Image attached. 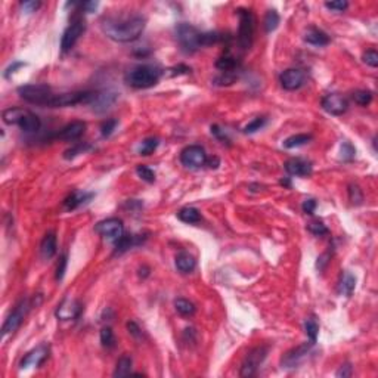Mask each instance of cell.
Instances as JSON below:
<instances>
[{
	"label": "cell",
	"instance_id": "d590c367",
	"mask_svg": "<svg viewBox=\"0 0 378 378\" xmlns=\"http://www.w3.org/2000/svg\"><path fill=\"white\" fill-rule=\"evenodd\" d=\"M101 343L107 349H113L116 346V337H114V332L110 326H104L101 329Z\"/></svg>",
	"mask_w": 378,
	"mask_h": 378
},
{
	"label": "cell",
	"instance_id": "f907efd6",
	"mask_svg": "<svg viewBox=\"0 0 378 378\" xmlns=\"http://www.w3.org/2000/svg\"><path fill=\"white\" fill-rule=\"evenodd\" d=\"M40 1H34V0H27V1H22L21 3V9L24 13H33L36 12L39 7H40Z\"/></svg>",
	"mask_w": 378,
	"mask_h": 378
},
{
	"label": "cell",
	"instance_id": "4dcf8cb0",
	"mask_svg": "<svg viewBox=\"0 0 378 378\" xmlns=\"http://www.w3.org/2000/svg\"><path fill=\"white\" fill-rule=\"evenodd\" d=\"M216 66L222 71V72H234L238 66V61L234 58V57H229V55H225L222 58L217 60L216 63Z\"/></svg>",
	"mask_w": 378,
	"mask_h": 378
},
{
	"label": "cell",
	"instance_id": "11a10c76",
	"mask_svg": "<svg viewBox=\"0 0 378 378\" xmlns=\"http://www.w3.org/2000/svg\"><path fill=\"white\" fill-rule=\"evenodd\" d=\"M127 329H128V334L130 335H133L134 338H140L142 337V331H140V328H139V325L136 323V322H128L127 323Z\"/></svg>",
	"mask_w": 378,
	"mask_h": 378
},
{
	"label": "cell",
	"instance_id": "1f68e13d",
	"mask_svg": "<svg viewBox=\"0 0 378 378\" xmlns=\"http://www.w3.org/2000/svg\"><path fill=\"white\" fill-rule=\"evenodd\" d=\"M279 25V15L275 9L267 10L266 16H264V30L266 33H272L278 28Z\"/></svg>",
	"mask_w": 378,
	"mask_h": 378
},
{
	"label": "cell",
	"instance_id": "603a6c76",
	"mask_svg": "<svg viewBox=\"0 0 378 378\" xmlns=\"http://www.w3.org/2000/svg\"><path fill=\"white\" fill-rule=\"evenodd\" d=\"M176 267L179 272L182 273H190L195 267H196V260L192 254H189L188 252H181L176 255Z\"/></svg>",
	"mask_w": 378,
	"mask_h": 378
},
{
	"label": "cell",
	"instance_id": "f5cc1de1",
	"mask_svg": "<svg viewBox=\"0 0 378 378\" xmlns=\"http://www.w3.org/2000/svg\"><path fill=\"white\" fill-rule=\"evenodd\" d=\"M329 260H331V254H329V252H323L322 255H319V257H317V261H316L317 270H319V272H323V270L326 269Z\"/></svg>",
	"mask_w": 378,
	"mask_h": 378
},
{
	"label": "cell",
	"instance_id": "7c38bea8",
	"mask_svg": "<svg viewBox=\"0 0 378 378\" xmlns=\"http://www.w3.org/2000/svg\"><path fill=\"white\" fill-rule=\"evenodd\" d=\"M84 28H86V25H84V21L81 18H77V19H74L69 24V27L63 31V39H61V49H63V52H68L77 43V40L83 34Z\"/></svg>",
	"mask_w": 378,
	"mask_h": 378
},
{
	"label": "cell",
	"instance_id": "816d5d0a",
	"mask_svg": "<svg viewBox=\"0 0 378 378\" xmlns=\"http://www.w3.org/2000/svg\"><path fill=\"white\" fill-rule=\"evenodd\" d=\"M211 134H214V136H216L220 142H223V143H229V142H231V139L228 137L226 131L220 126H217V125L211 126Z\"/></svg>",
	"mask_w": 378,
	"mask_h": 378
},
{
	"label": "cell",
	"instance_id": "bcb514c9",
	"mask_svg": "<svg viewBox=\"0 0 378 378\" xmlns=\"http://www.w3.org/2000/svg\"><path fill=\"white\" fill-rule=\"evenodd\" d=\"M117 126H119V120H116V119L104 122L102 126H101V133H102V136H104V137H110V136L114 133V130L117 128Z\"/></svg>",
	"mask_w": 378,
	"mask_h": 378
},
{
	"label": "cell",
	"instance_id": "f1b7e54d",
	"mask_svg": "<svg viewBox=\"0 0 378 378\" xmlns=\"http://www.w3.org/2000/svg\"><path fill=\"white\" fill-rule=\"evenodd\" d=\"M312 140V136L311 134H305V133H300V134H294V136H290L284 140V148L287 149H293V148H299V146H303L306 143H309Z\"/></svg>",
	"mask_w": 378,
	"mask_h": 378
},
{
	"label": "cell",
	"instance_id": "680465c9",
	"mask_svg": "<svg viewBox=\"0 0 378 378\" xmlns=\"http://www.w3.org/2000/svg\"><path fill=\"white\" fill-rule=\"evenodd\" d=\"M170 71H173V72H172L173 75H176V74H187V72H189V71H190V68H189V66H187V65H179V66H175V68H172Z\"/></svg>",
	"mask_w": 378,
	"mask_h": 378
},
{
	"label": "cell",
	"instance_id": "7402d4cb",
	"mask_svg": "<svg viewBox=\"0 0 378 378\" xmlns=\"http://www.w3.org/2000/svg\"><path fill=\"white\" fill-rule=\"evenodd\" d=\"M57 249H58V244H57V235L54 232H49L45 235V238L42 240V244H40V254L45 260H49L52 258L55 254H57Z\"/></svg>",
	"mask_w": 378,
	"mask_h": 378
},
{
	"label": "cell",
	"instance_id": "9a60e30c",
	"mask_svg": "<svg viewBox=\"0 0 378 378\" xmlns=\"http://www.w3.org/2000/svg\"><path fill=\"white\" fill-rule=\"evenodd\" d=\"M320 105L331 116H343L347 111V107H349L347 99L343 98L338 93H329V95L323 96Z\"/></svg>",
	"mask_w": 378,
	"mask_h": 378
},
{
	"label": "cell",
	"instance_id": "52a82bcc",
	"mask_svg": "<svg viewBox=\"0 0 378 378\" xmlns=\"http://www.w3.org/2000/svg\"><path fill=\"white\" fill-rule=\"evenodd\" d=\"M30 309H31L30 300L22 299V300L13 308V311L9 314V316L6 317V320H4V323H3V326H1V335L4 337V335H7V334H10V332H15V331L21 326V323L24 322V319H25V316H27Z\"/></svg>",
	"mask_w": 378,
	"mask_h": 378
},
{
	"label": "cell",
	"instance_id": "83f0119b",
	"mask_svg": "<svg viewBox=\"0 0 378 378\" xmlns=\"http://www.w3.org/2000/svg\"><path fill=\"white\" fill-rule=\"evenodd\" d=\"M178 217L184 223L192 225V223H198L201 220V213L193 207H184L178 211Z\"/></svg>",
	"mask_w": 378,
	"mask_h": 378
},
{
	"label": "cell",
	"instance_id": "5b68a950",
	"mask_svg": "<svg viewBox=\"0 0 378 378\" xmlns=\"http://www.w3.org/2000/svg\"><path fill=\"white\" fill-rule=\"evenodd\" d=\"M240 16V30H238V42L244 51H249L252 45L254 30H255V18L250 9H238Z\"/></svg>",
	"mask_w": 378,
	"mask_h": 378
},
{
	"label": "cell",
	"instance_id": "f35d334b",
	"mask_svg": "<svg viewBox=\"0 0 378 378\" xmlns=\"http://www.w3.org/2000/svg\"><path fill=\"white\" fill-rule=\"evenodd\" d=\"M308 229L311 234H314L315 237H323V235H328L329 234V229L320 222V220H314L308 225Z\"/></svg>",
	"mask_w": 378,
	"mask_h": 378
},
{
	"label": "cell",
	"instance_id": "ee69618b",
	"mask_svg": "<svg viewBox=\"0 0 378 378\" xmlns=\"http://www.w3.org/2000/svg\"><path fill=\"white\" fill-rule=\"evenodd\" d=\"M264 126H266V119L264 117H257V119H254L252 122H250L247 126L244 127V131L252 134V133H255V131L261 130Z\"/></svg>",
	"mask_w": 378,
	"mask_h": 378
},
{
	"label": "cell",
	"instance_id": "74e56055",
	"mask_svg": "<svg viewBox=\"0 0 378 378\" xmlns=\"http://www.w3.org/2000/svg\"><path fill=\"white\" fill-rule=\"evenodd\" d=\"M305 331H306L309 340L312 343H316V337H317V332H319V325H317L315 317H309V319L305 320Z\"/></svg>",
	"mask_w": 378,
	"mask_h": 378
},
{
	"label": "cell",
	"instance_id": "8992f818",
	"mask_svg": "<svg viewBox=\"0 0 378 378\" xmlns=\"http://www.w3.org/2000/svg\"><path fill=\"white\" fill-rule=\"evenodd\" d=\"M176 37L182 49L188 54L196 52L201 46V33L190 24L182 22L176 27Z\"/></svg>",
	"mask_w": 378,
	"mask_h": 378
},
{
	"label": "cell",
	"instance_id": "6f0895ef",
	"mask_svg": "<svg viewBox=\"0 0 378 378\" xmlns=\"http://www.w3.org/2000/svg\"><path fill=\"white\" fill-rule=\"evenodd\" d=\"M24 65H25L24 63H13L12 65H9V66L6 68V71H4V77H6V78H9V75H10V74H13L16 68L24 66Z\"/></svg>",
	"mask_w": 378,
	"mask_h": 378
},
{
	"label": "cell",
	"instance_id": "d6986e66",
	"mask_svg": "<svg viewBox=\"0 0 378 378\" xmlns=\"http://www.w3.org/2000/svg\"><path fill=\"white\" fill-rule=\"evenodd\" d=\"M84 131H86V123L77 120V122H72V123L63 126L58 131L57 137L61 139V140H71L72 142V140H77Z\"/></svg>",
	"mask_w": 378,
	"mask_h": 378
},
{
	"label": "cell",
	"instance_id": "7dc6e473",
	"mask_svg": "<svg viewBox=\"0 0 378 378\" xmlns=\"http://www.w3.org/2000/svg\"><path fill=\"white\" fill-rule=\"evenodd\" d=\"M325 7L332 10V12H344L349 7V3L346 0H335V1H325Z\"/></svg>",
	"mask_w": 378,
	"mask_h": 378
},
{
	"label": "cell",
	"instance_id": "5bb4252c",
	"mask_svg": "<svg viewBox=\"0 0 378 378\" xmlns=\"http://www.w3.org/2000/svg\"><path fill=\"white\" fill-rule=\"evenodd\" d=\"M49 358V346L48 344H40L30 350L19 362V370H27L30 367H40L46 359Z\"/></svg>",
	"mask_w": 378,
	"mask_h": 378
},
{
	"label": "cell",
	"instance_id": "91938a15",
	"mask_svg": "<svg viewBox=\"0 0 378 378\" xmlns=\"http://www.w3.org/2000/svg\"><path fill=\"white\" fill-rule=\"evenodd\" d=\"M281 185H284V187H290V181H281Z\"/></svg>",
	"mask_w": 378,
	"mask_h": 378
},
{
	"label": "cell",
	"instance_id": "cb8c5ba5",
	"mask_svg": "<svg viewBox=\"0 0 378 378\" xmlns=\"http://www.w3.org/2000/svg\"><path fill=\"white\" fill-rule=\"evenodd\" d=\"M28 113V110H24V108H18V107H12V108H7L1 113V120L4 125H19L21 120L24 119V116Z\"/></svg>",
	"mask_w": 378,
	"mask_h": 378
},
{
	"label": "cell",
	"instance_id": "f6af8a7d",
	"mask_svg": "<svg viewBox=\"0 0 378 378\" xmlns=\"http://www.w3.org/2000/svg\"><path fill=\"white\" fill-rule=\"evenodd\" d=\"M355 154H356V151L352 143H349V142L341 143V160L343 161H352L355 158Z\"/></svg>",
	"mask_w": 378,
	"mask_h": 378
},
{
	"label": "cell",
	"instance_id": "ba28073f",
	"mask_svg": "<svg viewBox=\"0 0 378 378\" xmlns=\"http://www.w3.org/2000/svg\"><path fill=\"white\" fill-rule=\"evenodd\" d=\"M267 350H269V349H267L266 346H257V347L252 349V350L249 352V355L246 356L243 365H241L240 376H241V377H252V376L257 373L258 367H260V365L263 364V361L266 359Z\"/></svg>",
	"mask_w": 378,
	"mask_h": 378
},
{
	"label": "cell",
	"instance_id": "9f6ffc18",
	"mask_svg": "<svg viewBox=\"0 0 378 378\" xmlns=\"http://www.w3.org/2000/svg\"><path fill=\"white\" fill-rule=\"evenodd\" d=\"M338 378H347L352 376V367H350V364H344V365H341L340 367V370L337 371V374H335Z\"/></svg>",
	"mask_w": 378,
	"mask_h": 378
},
{
	"label": "cell",
	"instance_id": "db71d44e",
	"mask_svg": "<svg viewBox=\"0 0 378 378\" xmlns=\"http://www.w3.org/2000/svg\"><path fill=\"white\" fill-rule=\"evenodd\" d=\"M302 208H303V211H305L306 214H314L316 210V201L315 199H312V198L305 199L303 204H302Z\"/></svg>",
	"mask_w": 378,
	"mask_h": 378
},
{
	"label": "cell",
	"instance_id": "c3c4849f",
	"mask_svg": "<svg viewBox=\"0 0 378 378\" xmlns=\"http://www.w3.org/2000/svg\"><path fill=\"white\" fill-rule=\"evenodd\" d=\"M362 61L367 63V65H370V66H373V68H377L378 66V54L376 51H367L364 55H362Z\"/></svg>",
	"mask_w": 378,
	"mask_h": 378
},
{
	"label": "cell",
	"instance_id": "2e32d148",
	"mask_svg": "<svg viewBox=\"0 0 378 378\" xmlns=\"http://www.w3.org/2000/svg\"><path fill=\"white\" fill-rule=\"evenodd\" d=\"M81 311H83V306L78 300L63 299V302L60 303L55 315L61 320H72V319H77L80 316Z\"/></svg>",
	"mask_w": 378,
	"mask_h": 378
},
{
	"label": "cell",
	"instance_id": "e0dca14e",
	"mask_svg": "<svg viewBox=\"0 0 378 378\" xmlns=\"http://www.w3.org/2000/svg\"><path fill=\"white\" fill-rule=\"evenodd\" d=\"M285 170L291 176L308 178L312 175V164L302 158H291L285 163Z\"/></svg>",
	"mask_w": 378,
	"mask_h": 378
},
{
	"label": "cell",
	"instance_id": "ffe728a7",
	"mask_svg": "<svg viewBox=\"0 0 378 378\" xmlns=\"http://www.w3.org/2000/svg\"><path fill=\"white\" fill-rule=\"evenodd\" d=\"M93 198L92 192H81V190H74L72 193H69L65 199H63V208L66 211H72L75 208H78L80 205L86 204L87 201H90Z\"/></svg>",
	"mask_w": 378,
	"mask_h": 378
},
{
	"label": "cell",
	"instance_id": "277c9868",
	"mask_svg": "<svg viewBox=\"0 0 378 378\" xmlns=\"http://www.w3.org/2000/svg\"><path fill=\"white\" fill-rule=\"evenodd\" d=\"M96 92H66V93H55L52 99L49 101L48 107L51 108H65V107H74L78 104H92L95 99Z\"/></svg>",
	"mask_w": 378,
	"mask_h": 378
},
{
	"label": "cell",
	"instance_id": "ac0fdd59",
	"mask_svg": "<svg viewBox=\"0 0 378 378\" xmlns=\"http://www.w3.org/2000/svg\"><path fill=\"white\" fill-rule=\"evenodd\" d=\"M117 101V93L113 92V90H107V92H101V93H96L95 99L92 101V110L95 113H104L107 111L108 108H111Z\"/></svg>",
	"mask_w": 378,
	"mask_h": 378
},
{
	"label": "cell",
	"instance_id": "d4e9b609",
	"mask_svg": "<svg viewBox=\"0 0 378 378\" xmlns=\"http://www.w3.org/2000/svg\"><path fill=\"white\" fill-rule=\"evenodd\" d=\"M143 241L142 237H137V235H123L117 243H116V254H122V252H126L127 250L139 246L140 243Z\"/></svg>",
	"mask_w": 378,
	"mask_h": 378
},
{
	"label": "cell",
	"instance_id": "4fadbf2b",
	"mask_svg": "<svg viewBox=\"0 0 378 378\" xmlns=\"http://www.w3.org/2000/svg\"><path fill=\"white\" fill-rule=\"evenodd\" d=\"M306 81V72L300 68H288L279 75V83L285 90H297Z\"/></svg>",
	"mask_w": 378,
	"mask_h": 378
},
{
	"label": "cell",
	"instance_id": "7bdbcfd3",
	"mask_svg": "<svg viewBox=\"0 0 378 378\" xmlns=\"http://www.w3.org/2000/svg\"><path fill=\"white\" fill-rule=\"evenodd\" d=\"M349 199L352 201V204L355 205H359L362 204L364 201V195H362V190L358 185H350L349 187Z\"/></svg>",
	"mask_w": 378,
	"mask_h": 378
},
{
	"label": "cell",
	"instance_id": "3957f363",
	"mask_svg": "<svg viewBox=\"0 0 378 378\" xmlns=\"http://www.w3.org/2000/svg\"><path fill=\"white\" fill-rule=\"evenodd\" d=\"M18 93L28 104H36L43 107H48L49 101L55 95L48 84H25L18 87Z\"/></svg>",
	"mask_w": 378,
	"mask_h": 378
},
{
	"label": "cell",
	"instance_id": "681fc988",
	"mask_svg": "<svg viewBox=\"0 0 378 378\" xmlns=\"http://www.w3.org/2000/svg\"><path fill=\"white\" fill-rule=\"evenodd\" d=\"M66 264H68V257H66V254H63V255H61V258L58 261V266H57V275H55L57 281H63V275H65V270H66Z\"/></svg>",
	"mask_w": 378,
	"mask_h": 378
},
{
	"label": "cell",
	"instance_id": "8fae6325",
	"mask_svg": "<svg viewBox=\"0 0 378 378\" xmlns=\"http://www.w3.org/2000/svg\"><path fill=\"white\" fill-rule=\"evenodd\" d=\"M315 343L309 341V343H303L291 350H288L287 353H284V356L281 358V367L282 368H294L297 367L311 352V349L314 347Z\"/></svg>",
	"mask_w": 378,
	"mask_h": 378
},
{
	"label": "cell",
	"instance_id": "484cf974",
	"mask_svg": "<svg viewBox=\"0 0 378 378\" xmlns=\"http://www.w3.org/2000/svg\"><path fill=\"white\" fill-rule=\"evenodd\" d=\"M355 287H356V279L352 273L349 272H343L341 275V279H340V285H338V291L340 294L346 296V297H350L355 291Z\"/></svg>",
	"mask_w": 378,
	"mask_h": 378
},
{
	"label": "cell",
	"instance_id": "8d00e7d4",
	"mask_svg": "<svg viewBox=\"0 0 378 378\" xmlns=\"http://www.w3.org/2000/svg\"><path fill=\"white\" fill-rule=\"evenodd\" d=\"M352 98H353V101H355L358 105L367 107V105H370L371 101H373V93H371L370 90H356V92H353Z\"/></svg>",
	"mask_w": 378,
	"mask_h": 378
},
{
	"label": "cell",
	"instance_id": "e575fe53",
	"mask_svg": "<svg viewBox=\"0 0 378 378\" xmlns=\"http://www.w3.org/2000/svg\"><path fill=\"white\" fill-rule=\"evenodd\" d=\"M175 308H176V311L182 316H190L195 314V306H193V303H190L187 299H178V300L175 302Z\"/></svg>",
	"mask_w": 378,
	"mask_h": 378
},
{
	"label": "cell",
	"instance_id": "30bf717a",
	"mask_svg": "<svg viewBox=\"0 0 378 378\" xmlns=\"http://www.w3.org/2000/svg\"><path fill=\"white\" fill-rule=\"evenodd\" d=\"M181 163L188 169H201L207 164V154L199 145H189L181 152Z\"/></svg>",
	"mask_w": 378,
	"mask_h": 378
},
{
	"label": "cell",
	"instance_id": "f546056e",
	"mask_svg": "<svg viewBox=\"0 0 378 378\" xmlns=\"http://www.w3.org/2000/svg\"><path fill=\"white\" fill-rule=\"evenodd\" d=\"M131 365H133V361H131L130 356H122L117 361L114 377H126V376H130L131 374Z\"/></svg>",
	"mask_w": 378,
	"mask_h": 378
},
{
	"label": "cell",
	"instance_id": "d6a6232c",
	"mask_svg": "<svg viewBox=\"0 0 378 378\" xmlns=\"http://www.w3.org/2000/svg\"><path fill=\"white\" fill-rule=\"evenodd\" d=\"M160 145V140L157 137H148L145 140H142V143L139 145V154L140 155H151Z\"/></svg>",
	"mask_w": 378,
	"mask_h": 378
},
{
	"label": "cell",
	"instance_id": "b9f144b4",
	"mask_svg": "<svg viewBox=\"0 0 378 378\" xmlns=\"http://www.w3.org/2000/svg\"><path fill=\"white\" fill-rule=\"evenodd\" d=\"M235 80H237L235 71H234V72H222L220 75H217V77L214 78V84H217V86H229V84H232Z\"/></svg>",
	"mask_w": 378,
	"mask_h": 378
},
{
	"label": "cell",
	"instance_id": "44dd1931",
	"mask_svg": "<svg viewBox=\"0 0 378 378\" xmlns=\"http://www.w3.org/2000/svg\"><path fill=\"white\" fill-rule=\"evenodd\" d=\"M303 40H305L306 43L312 45V46H319V48H322V46H326V45L329 43V36H328L326 33H323L322 30L312 27V28H309V30L305 33Z\"/></svg>",
	"mask_w": 378,
	"mask_h": 378
},
{
	"label": "cell",
	"instance_id": "836d02e7",
	"mask_svg": "<svg viewBox=\"0 0 378 378\" xmlns=\"http://www.w3.org/2000/svg\"><path fill=\"white\" fill-rule=\"evenodd\" d=\"M89 149H92V145H90V143H86V142H84V143H77V145L71 146L69 149H66V151L63 152V158H65V160H72V158H75L77 155L87 152Z\"/></svg>",
	"mask_w": 378,
	"mask_h": 378
},
{
	"label": "cell",
	"instance_id": "60d3db41",
	"mask_svg": "<svg viewBox=\"0 0 378 378\" xmlns=\"http://www.w3.org/2000/svg\"><path fill=\"white\" fill-rule=\"evenodd\" d=\"M220 40H222V34H219L216 31L201 33V46H210V45H214Z\"/></svg>",
	"mask_w": 378,
	"mask_h": 378
},
{
	"label": "cell",
	"instance_id": "7a4b0ae2",
	"mask_svg": "<svg viewBox=\"0 0 378 378\" xmlns=\"http://www.w3.org/2000/svg\"><path fill=\"white\" fill-rule=\"evenodd\" d=\"M163 71L154 65H137L126 74L125 80L130 87L134 89H148L155 86L161 78Z\"/></svg>",
	"mask_w": 378,
	"mask_h": 378
},
{
	"label": "cell",
	"instance_id": "ab89813d",
	"mask_svg": "<svg viewBox=\"0 0 378 378\" xmlns=\"http://www.w3.org/2000/svg\"><path fill=\"white\" fill-rule=\"evenodd\" d=\"M136 173H137V176L142 181H145L148 184H154L155 182V173H154V170H151L146 166H137L136 167Z\"/></svg>",
	"mask_w": 378,
	"mask_h": 378
},
{
	"label": "cell",
	"instance_id": "6da1fadb",
	"mask_svg": "<svg viewBox=\"0 0 378 378\" xmlns=\"http://www.w3.org/2000/svg\"><path fill=\"white\" fill-rule=\"evenodd\" d=\"M146 25L145 16L139 13L125 15V16H108L102 21V33L117 42V43H130L140 37Z\"/></svg>",
	"mask_w": 378,
	"mask_h": 378
},
{
	"label": "cell",
	"instance_id": "4316f807",
	"mask_svg": "<svg viewBox=\"0 0 378 378\" xmlns=\"http://www.w3.org/2000/svg\"><path fill=\"white\" fill-rule=\"evenodd\" d=\"M18 126L21 127V130H24V131H27V133H34V131L40 130L42 122H40V119H39L36 114H33L31 111H28V113L24 116V119L21 120V123H19Z\"/></svg>",
	"mask_w": 378,
	"mask_h": 378
},
{
	"label": "cell",
	"instance_id": "9c48e42d",
	"mask_svg": "<svg viewBox=\"0 0 378 378\" xmlns=\"http://www.w3.org/2000/svg\"><path fill=\"white\" fill-rule=\"evenodd\" d=\"M95 231L107 238L108 241H113V243H117L123 235H125V226H123V222L117 217H110V219H105V220H101L96 226H95Z\"/></svg>",
	"mask_w": 378,
	"mask_h": 378
}]
</instances>
